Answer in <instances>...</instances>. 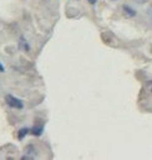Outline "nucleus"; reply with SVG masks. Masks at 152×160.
Wrapping results in <instances>:
<instances>
[{
	"mask_svg": "<svg viewBox=\"0 0 152 160\" xmlns=\"http://www.w3.org/2000/svg\"><path fill=\"white\" fill-rule=\"evenodd\" d=\"M5 101H6V104H7L10 108H14V109H22V108H24L22 101H21L20 99L15 98L14 95L7 94V95L5 96Z\"/></svg>",
	"mask_w": 152,
	"mask_h": 160,
	"instance_id": "obj_1",
	"label": "nucleus"
},
{
	"mask_svg": "<svg viewBox=\"0 0 152 160\" xmlns=\"http://www.w3.org/2000/svg\"><path fill=\"white\" fill-rule=\"evenodd\" d=\"M42 130H44V128L42 126H32L31 129H30V132L32 134V135H35V136H40L41 134H42Z\"/></svg>",
	"mask_w": 152,
	"mask_h": 160,
	"instance_id": "obj_2",
	"label": "nucleus"
},
{
	"mask_svg": "<svg viewBox=\"0 0 152 160\" xmlns=\"http://www.w3.org/2000/svg\"><path fill=\"white\" fill-rule=\"evenodd\" d=\"M123 10H125V12L128 15V16H133L136 12L133 11V9L132 8H130L128 5H123Z\"/></svg>",
	"mask_w": 152,
	"mask_h": 160,
	"instance_id": "obj_3",
	"label": "nucleus"
},
{
	"mask_svg": "<svg viewBox=\"0 0 152 160\" xmlns=\"http://www.w3.org/2000/svg\"><path fill=\"white\" fill-rule=\"evenodd\" d=\"M19 48H20V49H24V50H29V45H27V41H26L24 38H21V41L19 42Z\"/></svg>",
	"mask_w": 152,
	"mask_h": 160,
	"instance_id": "obj_4",
	"label": "nucleus"
},
{
	"mask_svg": "<svg viewBox=\"0 0 152 160\" xmlns=\"http://www.w3.org/2000/svg\"><path fill=\"white\" fill-rule=\"evenodd\" d=\"M29 131H30V130H29L27 128H22V129H20V130H19V135H17V138H19V139H24V136H25Z\"/></svg>",
	"mask_w": 152,
	"mask_h": 160,
	"instance_id": "obj_5",
	"label": "nucleus"
},
{
	"mask_svg": "<svg viewBox=\"0 0 152 160\" xmlns=\"http://www.w3.org/2000/svg\"><path fill=\"white\" fill-rule=\"evenodd\" d=\"M136 1H137L138 4H143V2H146L147 0H136Z\"/></svg>",
	"mask_w": 152,
	"mask_h": 160,
	"instance_id": "obj_6",
	"label": "nucleus"
},
{
	"mask_svg": "<svg viewBox=\"0 0 152 160\" xmlns=\"http://www.w3.org/2000/svg\"><path fill=\"white\" fill-rule=\"evenodd\" d=\"M87 1H88V2H90V4H92V5H93V4H95V2H96V1H97V0H87Z\"/></svg>",
	"mask_w": 152,
	"mask_h": 160,
	"instance_id": "obj_7",
	"label": "nucleus"
},
{
	"mask_svg": "<svg viewBox=\"0 0 152 160\" xmlns=\"http://www.w3.org/2000/svg\"><path fill=\"white\" fill-rule=\"evenodd\" d=\"M0 71H4V66L0 64Z\"/></svg>",
	"mask_w": 152,
	"mask_h": 160,
	"instance_id": "obj_8",
	"label": "nucleus"
}]
</instances>
